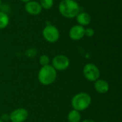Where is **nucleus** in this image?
<instances>
[{"label": "nucleus", "mask_w": 122, "mask_h": 122, "mask_svg": "<svg viewBox=\"0 0 122 122\" xmlns=\"http://www.w3.org/2000/svg\"><path fill=\"white\" fill-rule=\"evenodd\" d=\"M80 7L75 0H61L59 5L60 14L68 19H73L79 13Z\"/></svg>", "instance_id": "f257e3e1"}, {"label": "nucleus", "mask_w": 122, "mask_h": 122, "mask_svg": "<svg viewBox=\"0 0 122 122\" xmlns=\"http://www.w3.org/2000/svg\"><path fill=\"white\" fill-rule=\"evenodd\" d=\"M57 71L51 66L46 65L41 66L38 73V80L42 85L48 86L53 84L57 76Z\"/></svg>", "instance_id": "f03ea898"}, {"label": "nucleus", "mask_w": 122, "mask_h": 122, "mask_svg": "<svg viewBox=\"0 0 122 122\" xmlns=\"http://www.w3.org/2000/svg\"><path fill=\"white\" fill-rule=\"evenodd\" d=\"M92 103L90 95L86 92H80L75 94L71 102L73 109L78 112H83L89 108Z\"/></svg>", "instance_id": "7ed1b4c3"}, {"label": "nucleus", "mask_w": 122, "mask_h": 122, "mask_svg": "<svg viewBox=\"0 0 122 122\" xmlns=\"http://www.w3.org/2000/svg\"><path fill=\"white\" fill-rule=\"evenodd\" d=\"M84 76L89 81L94 82L100 77V71L98 66L92 63L86 64L83 68Z\"/></svg>", "instance_id": "20e7f679"}, {"label": "nucleus", "mask_w": 122, "mask_h": 122, "mask_svg": "<svg viewBox=\"0 0 122 122\" xmlns=\"http://www.w3.org/2000/svg\"><path fill=\"white\" fill-rule=\"evenodd\" d=\"M42 35L44 39L49 43L56 42L60 36L58 29L51 24H47L44 28L42 31Z\"/></svg>", "instance_id": "39448f33"}, {"label": "nucleus", "mask_w": 122, "mask_h": 122, "mask_svg": "<svg viewBox=\"0 0 122 122\" xmlns=\"http://www.w3.org/2000/svg\"><path fill=\"white\" fill-rule=\"evenodd\" d=\"M69 59L63 54L56 55L51 60V66L56 71H64L69 66Z\"/></svg>", "instance_id": "423d86ee"}, {"label": "nucleus", "mask_w": 122, "mask_h": 122, "mask_svg": "<svg viewBox=\"0 0 122 122\" xmlns=\"http://www.w3.org/2000/svg\"><path fill=\"white\" fill-rule=\"evenodd\" d=\"M29 117L28 111L24 108H18L14 109L9 114V121L11 122H24Z\"/></svg>", "instance_id": "0eeeda50"}, {"label": "nucleus", "mask_w": 122, "mask_h": 122, "mask_svg": "<svg viewBox=\"0 0 122 122\" xmlns=\"http://www.w3.org/2000/svg\"><path fill=\"white\" fill-rule=\"evenodd\" d=\"M84 26L77 24L72 26L69 32V37L74 41H79L84 36Z\"/></svg>", "instance_id": "6e6552de"}, {"label": "nucleus", "mask_w": 122, "mask_h": 122, "mask_svg": "<svg viewBox=\"0 0 122 122\" xmlns=\"http://www.w3.org/2000/svg\"><path fill=\"white\" fill-rule=\"evenodd\" d=\"M25 10L31 15H38L41 12L42 8L39 2L29 1L25 4Z\"/></svg>", "instance_id": "1a4fd4ad"}, {"label": "nucleus", "mask_w": 122, "mask_h": 122, "mask_svg": "<svg viewBox=\"0 0 122 122\" xmlns=\"http://www.w3.org/2000/svg\"><path fill=\"white\" fill-rule=\"evenodd\" d=\"M94 86L95 90L99 94H107L109 90V84L104 79H97V81H94Z\"/></svg>", "instance_id": "9d476101"}, {"label": "nucleus", "mask_w": 122, "mask_h": 122, "mask_svg": "<svg viewBox=\"0 0 122 122\" xmlns=\"http://www.w3.org/2000/svg\"><path fill=\"white\" fill-rule=\"evenodd\" d=\"M76 21H77L78 24L82 26H87L88 24H89L91 22V20H92L90 14L85 11L79 12L76 15Z\"/></svg>", "instance_id": "9b49d317"}, {"label": "nucleus", "mask_w": 122, "mask_h": 122, "mask_svg": "<svg viewBox=\"0 0 122 122\" xmlns=\"http://www.w3.org/2000/svg\"><path fill=\"white\" fill-rule=\"evenodd\" d=\"M67 119L69 122H80L81 119V114L79 112L72 109L69 112L67 115Z\"/></svg>", "instance_id": "f8f14e48"}, {"label": "nucleus", "mask_w": 122, "mask_h": 122, "mask_svg": "<svg viewBox=\"0 0 122 122\" xmlns=\"http://www.w3.org/2000/svg\"><path fill=\"white\" fill-rule=\"evenodd\" d=\"M9 23V18L4 11H0V29L6 28Z\"/></svg>", "instance_id": "ddd939ff"}, {"label": "nucleus", "mask_w": 122, "mask_h": 122, "mask_svg": "<svg viewBox=\"0 0 122 122\" xmlns=\"http://www.w3.org/2000/svg\"><path fill=\"white\" fill-rule=\"evenodd\" d=\"M39 4L42 9H49L53 6L54 0H40Z\"/></svg>", "instance_id": "4468645a"}, {"label": "nucleus", "mask_w": 122, "mask_h": 122, "mask_svg": "<svg viewBox=\"0 0 122 122\" xmlns=\"http://www.w3.org/2000/svg\"><path fill=\"white\" fill-rule=\"evenodd\" d=\"M39 64L41 66H46L49 64V61H50V59H49V57L46 55V54H43L41 55L40 57H39Z\"/></svg>", "instance_id": "2eb2a0df"}, {"label": "nucleus", "mask_w": 122, "mask_h": 122, "mask_svg": "<svg viewBox=\"0 0 122 122\" xmlns=\"http://www.w3.org/2000/svg\"><path fill=\"white\" fill-rule=\"evenodd\" d=\"M36 54H37V51L34 48H30L25 51V55L27 57H31V58L34 57L36 55Z\"/></svg>", "instance_id": "dca6fc26"}, {"label": "nucleus", "mask_w": 122, "mask_h": 122, "mask_svg": "<svg viewBox=\"0 0 122 122\" xmlns=\"http://www.w3.org/2000/svg\"><path fill=\"white\" fill-rule=\"evenodd\" d=\"M94 35V30L92 28H87L84 29V36L92 37Z\"/></svg>", "instance_id": "f3484780"}, {"label": "nucleus", "mask_w": 122, "mask_h": 122, "mask_svg": "<svg viewBox=\"0 0 122 122\" xmlns=\"http://www.w3.org/2000/svg\"><path fill=\"white\" fill-rule=\"evenodd\" d=\"M0 119H1V120L2 122H8V121H9V119H9V114H6V113H4V114H1Z\"/></svg>", "instance_id": "a211bd4d"}, {"label": "nucleus", "mask_w": 122, "mask_h": 122, "mask_svg": "<svg viewBox=\"0 0 122 122\" xmlns=\"http://www.w3.org/2000/svg\"><path fill=\"white\" fill-rule=\"evenodd\" d=\"M81 122H96L95 121L92 120V119H85L84 121H82Z\"/></svg>", "instance_id": "6ab92c4d"}, {"label": "nucleus", "mask_w": 122, "mask_h": 122, "mask_svg": "<svg viewBox=\"0 0 122 122\" xmlns=\"http://www.w3.org/2000/svg\"><path fill=\"white\" fill-rule=\"evenodd\" d=\"M20 1H21L22 2H24V3H27L28 1H29L31 0H20Z\"/></svg>", "instance_id": "aec40b11"}, {"label": "nucleus", "mask_w": 122, "mask_h": 122, "mask_svg": "<svg viewBox=\"0 0 122 122\" xmlns=\"http://www.w3.org/2000/svg\"><path fill=\"white\" fill-rule=\"evenodd\" d=\"M1 0H0V6H1Z\"/></svg>", "instance_id": "412c9836"}, {"label": "nucleus", "mask_w": 122, "mask_h": 122, "mask_svg": "<svg viewBox=\"0 0 122 122\" xmlns=\"http://www.w3.org/2000/svg\"><path fill=\"white\" fill-rule=\"evenodd\" d=\"M0 122H2V121L1 120V119H0Z\"/></svg>", "instance_id": "4be33fe9"}, {"label": "nucleus", "mask_w": 122, "mask_h": 122, "mask_svg": "<svg viewBox=\"0 0 122 122\" xmlns=\"http://www.w3.org/2000/svg\"></svg>", "instance_id": "5701e85b"}]
</instances>
